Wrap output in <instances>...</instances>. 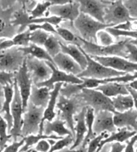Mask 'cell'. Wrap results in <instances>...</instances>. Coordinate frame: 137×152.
<instances>
[{"label":"cell","mask_w":137,"mask_h":152,"mask_svg":"<svg viewBox=\"0 0 137 152\" xmlns=\"http://www.w3.org/2000/svg\"><path fill=\"white\" fill-rule=\"evenodd\" d=\"M109 98L116 97L118 95H130L126 88V85L121 83L109 82L99 85L95 88Z\"/></svg>","instance_id":"cell-25"},{"label":"cell","mask_w":137,"mask_h":152,"mask_svg":"<svg viewBox=\"0 0 137 152\" xmlns=\"http://www.w3.org/2000/svg\"><path fill=\"white\" fill-rule=\"evenodd\" d=\"M7 124L6 121L0 114V152L3 151L4 149L6 148L7 142L12 137V135L7 134Z\"/></svg>","instance_id":"cell-35"},{"label":"cell","mask_w":137,"mask_h":152,"mask_svg":"<svg viewBox=\"0 0 137 152\" xmlns=\"http://www.w3.org/2000/svg\"><path fill=\"white\" fill-rule=\"evenodd\" d=\"M44 109L42 107H37L30 102L24 113L21 136L23 137L30 135L38 134L39 127L43 118Z\"/></svg>","instance_id":"cell-6"},{"label":"cell","mask_w":137,"mask_h":152,"mask_svg":"<svg viewBox=\"0 0 137 152\" xmlns=\"http://www.w3.org/2000/svg\"><path fill=\"white\" fill-rule=\"evenodd\" d=\"M4 99V86L0 84V101ZM1 104V103H0Z\"/></svg>","instance_id":"cell-57"},{"label":"cell","mask_w":137,"mask_h":152,"mask_svg":"<svg viewBox=\"0 0 137 152\" xmlns=\"http://www.w3.org/2000/svg\"><path fill=\"white\" fill-rule=\"evenodd\" d=\"M63 85H64V83H62L55 84L53 90L50 91V98L47 107L44 109L43 118L42 119L38 134H43V132H43L44 123L46 121H52V120L56 117V113H55L54 109L56 106L58 99V96L60 95V89L62 87Z\"/></svg>","instance_id":"cell-20"},{"label":"cell","mask_w":137,"mask_h":152,"mask_svg":"<svg viewBox=\"0 0 137 152\" xmlns=\"http://www.w3.org/2000/svg\"><path fill=\"white\" fill-rule=\"evenodd\" d=\"M80 4V12L89 15L101 23H104V17L105 8L107 5L103 1L94 0H80L78 1Z\"/></svg>","instance_id":"cell-18"},{"label":"cell","mask_w":137,"mask_h":152,"mask_svg":"<svg viewBox=\"0 0 137 152\" xmlns=\"http://www.w3.org/2000/svg\"><path fill=\"white\" fill-rule=\"evenodd\" d=\"M61 18L56 16H48L41 18L31 19L26 10H23L16 12L14 14V19L11 21L12 26H20L19 28V33L24 32L26 28L30 24H39V23H48L52 26H58L62 22Z\"/></svg>","instance_id":"cell-11"},{"label":"cell","mask_w":137,"mask_h":152,"mask_svg":"<svg viewBox=\"0 0 137 152\" xmlns=\"http://www.w3.org/2000/svg\"><path fill=\"white\" fill-rule=\"evenodd\" d=\"M136 152H137V149H136Z\"/></svg>","instance_id":"cell-61"},{"label":"cell","mask_w":137,"mask_h":152,"mask_svg":"<svg viewBox=\"0 0 137 152\" xmlns=\"http://www.w3.org/2000/svg\"><path fill=\"white\" fill-rule=\"evenodd\" d=\"M115 127L119 129L133 128L137 132V111L131 109L123 113L116 112L113 115Z\"/></svg>","instance_id":"cell-21"},{"label":"cell","mask_w":137,"mask_h":152,"mask_svg":"<svg viewBox=\"0 0 137 152\" xmlns=\"http://www.w3.org/2000/svg\"><path fill=\"white\" fill-rule=\"evenodd\" d=\"M122 1L124 6L127 9L130 16L137 21V0H127Z\"/></svg>","instance_id":"cell-44"},{"label":"cell","mask_w":137,"mask_h":152,"mask_svg":"<svg viewBox=\"0 0 137 152\" xmlns=\"http://www.w3.org/2000/svg\"><path fill=\"white\" fill-rule=\"evenodd\" d=\"M50 148L51 145L48 140H42L37 143L35 149L38 152H48Z\"/></svg>","instance_id":"cell-47"},{"label":"cell","mask_w":137,"mask_h":152,"mask_svg":"<svg viewBox=\"0 0 137 152\" xmlns=\"http://www.w3.org/2000/svg\"><path fill=\"white\" fill-rule=\"evenodd\" d=\"M74 141V140L72 136H65L64 138L59 140L57 142H55L53 145H52L48 152H56L61 150V149L70 145Z\"/></svg>","instance_id":"cell-38"},{"label":"cell","mask_w":137,"mask_h":152,"mask_svg":"<svg viewBox=\"0 0 137 152\" xmlns=\"http://www.w3.org/2000/svg\"><path fill=\"white\" fill-rule=\"evenodd\" d=\"M73 25L78 31L81 38L94 44H97L96 34L99 31L112 27L111 25L100 22L82 13H80L77 19L74 22Z\"/></svg>","instance_id":"cell-2"},{"label":"cell","mask_w":137,"mask_h":152,"mask_svg":"<svg viewBox=\"0 0 137 152\" xmlns=\"http://www.w3.org/2000/svg\"><path fill=\"white\" fill-rule=\"evenodd\" d=\"M50 34V33L39 30L31 32L30 38V43L36 44V45L40 47L44 46Z\"/></svg>","instance_id":"cell-37"},{"label":"cell","mask_w":137,"mask_h":152,"mask_svg":"<svg viewBox=\"0 0 137 152\" xmlns=\"http://www.w3.org/2000/svg\"><path fill=\"white\" fill-rule=\"evenodd\" d=\"M50 1L51 3V6H62V5L70 3L71 1H68V0H52V1Z\"/></svg>","instance_id":"cell-53"},{"label":"cell","mask_w":137,"mask_h":152,"mask_svg":"<svg viewBox=\"0 0 137 152\" xmlns=\"http://www.w3.org/2000/svg\"><path fill=\"white\" fill-rule=\"evenodd\" d=\"M31 32L27 29L24 32L19 33L9 40H0V50H4L13 47H26L30 44Z\"/></svg>","instance_id":"cell-27"},{"label":"cell","mask_w":137,"mask_h":152,"mask_svg":"<svg viewBox=\"0 0 137 152\" xmlns=\"http://www.w3.org/2000/svg\"><path fill=\"white\" fill-rule=\"evenodd\" d=\"M27 152H31V151H28Z\"/></svg>","instance_id":"cell-60"},{"label":"cell","mask_w":137,"mask_h":152,"mask_svg":"<svg viewBox=\"0 0 137 152\" xmlns=\"http://www.w3.org/2000/svg\"><path fill=\"white\" fill-rule=\"evenodd\" d=\"M52 59L57 69L68 75L77 77L82 71L80 65L77 62L68 55L62 53V52L52 58Z\"/></svg>","instance_id":"cell-19"},{"label":"cell","mask_w":137,"mask_h":152,"mask_svg":"<svg viewBox=\"0 0 137 152\" xmlns=\"http://www.w3.org/2000/svg\"><path fill=\"white\" fill-rule=\"evenodd\" d=\"M94 115L93 132L96 136L104 132H117V128L115 127L113 121L114 113L108 111H101Z\"/></svg>","instance_id":"cell-17"},{"label":"cell","mask_w":137,"mask_h":152,"mask_svg":"<svg viewBox=\"0 0 137 152\" xmlns=\"http://www.w3.org/2000/svg\"><path fill=\"white\" fill-rule=\"evenodd\" d=\"M128 85L129 87H130L131 88L134 89L137 91V80H135L133 81V82L129 83V84H128Z\"/></svg>","instance_id":"cell-55"},{"label":"cell","mask_w":137,"mask_h":152,"mask_svg":"<svg viewBox=\"0 0 137 152\" xmlns=\"http://www.w3.org/2000/svg\"><path fill=\"white\" fill-rule=\"evenodd\" d=\"M14 97L11 103V115L13 119V127L9 132V135L14 137V141H17V137L21 136V132L23 125L22 114L23 113L22 101L21 99L20 93L18 89L17 83L15 82V78L14 80Z\"/></svg>","instance_id":"cell-10"},{"label":"cell","mask_w":137,"mask_h":152,"mask_svg":"<svg viewBox=\"0 0 137 152\" xmlns=\"http://www.w3.org/2000/svg\"><path fill=\"white\" fill-rule=\"evenodd\" d=\"M111 100L116 112H125L133 109L134 107V101L130 95H118L113 97Z\"/></svg>","instance_id":"cell-31"},{"label":"cell","mask_w":137,"mask_h":152,"mask_svg":"<svg viewBox=\"0 0 137 152\" xmlns=\"http://www.w3.org/2000/svg\"><path fill=\"white\" fill-rule=\"evenodd\" d=\"M24 140V145H23L22 148L20 149L19 152H27L28 149H30L31 146H33L35 144L38 143L39 141L42 140H61L63 137L56 136L55 135H30L27 137H23Z\"/></svg>","instance_id":"cell-32"},{"label":"cell","mask_w":137,"mask_h":152,"mask_svg":"<svg viewBox=\"0 0 137 152\" xmlns=\"http://www.w3.org/2000/svg\"><path fill=\"white\" fill-rule=\"evenodd\" d=\"M110 149L109 152H122L126 147L125 145H123V144L118 142L110 143Z\"/></svg>","instance_id":"cell-50"},{"label":"cell","mask_w":137,"mask_h":152,"mask_svg":"<svg viewBox=\"0 0 137 152\" xmlns=\"http://www.w3.org/2000/svg\"><path fill=\"white\" fill-rule=\"evenodd\" d=\"M76 96L80 99L81 101H83L86 106L93 108L94 114L101 111H108L112 113H116L111 99L107 97L95 88L84 89Z\"/></svg>","instance_id":"cell-4"},{"label":"cell","mask_w":137,"mask_h":152,"mask_svg":"<svg viewBox=\"0 0 137 152\" xmlns=\"http://www.w3.org/2000/svg\"><path fill=\"white\" fill-rule=\"evenodd\" d=\"M104 23L111 25L112 27L126 22H135L132 18L127 9L124 6L122 1H111L105 8Z\"/></svg>","instance_id":"cell-8"},{"label":"cell","mask_w":137,"mask_h":152,"mask_svg":"<svg viewBox=\"0 0 137 152\" xmlns=\"http://www.w3.org/2000/svg\"><path fill=\"white\" fill-rule=\"evenodd\" d=\"M78 38L82 43L81 48L89 56L99 57L118 56L125 59L127 58L128 51L126 48V44L129 39L113 44L109 46H102L97 44L88 42L81 38L80 36H78Z\"/></svg>","instance_id":"cell-1"},{"label":"cell","mask_w":137,"mask_h":152,"mask_svg":"<svg viewBox=\"0 0 137 152\" xmlns=\"http://www.w3.org/2000/svg\"><path fill=\"white\" fill-rule=\"evenodd\" d=\"M110 149V143H108V144H106V145L102 148V149L100 151V152H109Z\"/></svg>","instance_id":"cell-56"},{"label":"cell","mask_w":137,"mask_h":152,"mask_svg":"<svg viewBox=\"0 0 137 152\" xmlns=\"http://www.w3.org/2000/svg\"><path fill=\"white\" fill-rule=\"evenodd\" d=\"M50 6L51 3L50 1H43L42 3H37L35 7L30 11V18L31 19L44 18V14H46V11L48 12V10Z\"/></svg>","instance_id":"cell-36"},{"label":"cell","mask_w":137,"mask_h":152,"mask_svg":"<svg viewBox=\"0 0 137 152\" xmlns=\"http://www.w3.org/2000/svg\"><path fill=\"white\" fill-rule=\"evenodd\" d=\"M25 62L34 85L45 82L51 77L52 69L46 61L27 56L26 57Z\"/></svg>","instance_id":"cell-9"},{"label":"cell","mask_w":137,"mask_h":152,"mask_svg":"<svg viewBox=\"0 0 137 152\" xmlns=\"http://www.w3.org/2000/svg\"><path fill=\"white\" fill-rule=\"evenodd\" d=\"M60 42L61 41H60L54 35L50 34L45 42L44 45V49L52 58H54L58 54L61 52Z\"/></svg>","instance_id":"cell-33"},{"label":"cell","mask_w":137,"mask_h":152,"mask_svg":"<svg viewBox=\"0 0 137 152\" xmlns=\"http://www.w3.org/2000/svg\"><path fill=\"white\" fill-rule=\"evenodd\" d=\"M56 30L57 34H58L65 41L68 42L70 44H74V45L78 46L81 47L82 45V43L78 38V36L75 35L74 34H73L68 29L57 26Z\"/></svg>","instance_id":"cell-34"},{"label":"cell","mask_w":137,"mask_h":152,"mask_svg":"<svg viewBox=\"0 0 137 152\" xmlns=\"http://www.w3.org/2000/svg\"><path fill=\"white\" fill-rule=\"evenodd\" d=\"M129 42L137 47V39H134V40H129Z\"/></svg>","instance_id":"cell-58"},{"label":"cell","mask_w":137,"mask_h":152,"mask_svg":"<svg viewBox=\"0 0 137 152\" xmlns=\"http://www.w3.org/2000/svg\"><path fill=\"white\" fill-rule=\"evenodd\" d=\"M56 152H85L83 150H81V149H68V148H65L64 149H61V150L58 151Z\"/></svg>","instance_id":"cell-54"},{"label":"cell","mask_w":137,"mask_h":152,"mask_svg":"<svg viewBox=\"0 0 137 152\" xmlns=\"http://www.w3.org/2000/svg\"><path fill=\"white\" fill-rule=\"evenodd\" d=\"M28 29L30 32H34L35 30H42L44 32L51 33V34H56V29L52 25L48 23H39V24H30L28 26Z\"/></svg>","instance_id":"cell-42"},{"label":"cell","mask_w":137,"mask_h":152,"mask_svg":"<svg viewBox=\"0 0 137 152\" xmlns=\"http://www.w3.org/2000/svg\"><path fill=\"white\" fill-rule=\"evenodd\" d=\"M18 48H19L21 51L23 52V54L26 56H31L36 58L37 59L44 60V61L50 62L55 66L52 58L50 56L48 52L46 51V50L42 48L40 46H38L36 45V44L30 43L26 47H18Z\"/></svg>","instance_id":"cell-29"},{"label":"cell","mask_w":137,"mask_h":152,"mask_svg":"<svg viewBox=\"0 0 137 152\" xmlns=\"http://www.w3.org/2000/svg\"><path fill=\"white\" fill-rule=\"evenodd\" d=\"M24 145V140L23 138L20 141H14L12 145L6 146L2 152H17L19 149Z\"/></svg>","instance_id":"cell-48"},{"label":"cell","mask_w":137,"mask_h":152,"mask_svg":"<svg viewBox=\"0 0 137 152\" xmlns=\"http://www.w3.org/2000/svg\"><path fill=\"white\" fill-rule=\"evenodd\" d=\"M83 83L81 84H64L60 89V95L66 98L70 99L78 95L84 89H93L98 87L99 85L106 83L104 80H97L93 78H82Z\"/></svg>","instance_id":"cell-16"},{"label":"cell","mask_w":137,"mask_h":152,"mask_svg":"<svg viewBox=\"0 0 137 152\" xmlns=\"http://www.w3.org/2000/svg\"><path fill=\"white\" fill-rule=\"evenodd\" d=\"M60 48L62 53L66 54L76 61L80 65L82 70L86 68L87 60L86 56H84L83 52L80 50L79 46L74 45V44H65L60 42Z\"/></svg>","instance_id":"cell-28"},{"label":"cell","mask_w":137,"mask_h":152,"mask_svg":"<svg viewBox=\"0 0 137 152\" xmlns=\"http://www.w3.org/2000/svg\"><path fill=\"white\" fill-rule=\"evenodd\" d=\"M48 14L51 16L61 18L62 20L70 21L71 24L80 15V4L78 1H71L62 6H51L48 10Z\"/></svg>","instance_id":"cell-14"},{"label":"cell","mask_w":137,"mask_h":152,"mask_svg":"<svg viewBox=\"0 0 137 152\" xmlns=\"http://www.w3.org/2000/svg\"><path fill=\"white\" fill-rule=\"evenodd\" d=\"M66 123L58 117L54 121H47L44 123L43 133L46 135H51L52 133H56L59 137L70 135L74 137L71 131L65 127Z\"/></svg>","instance_id":"cell-26"},{"label":"cell","mask_w":137,"mask_h":152,"mask_svg":"<svg viewBox=\"0 0 137 152\" xmlns=\"http://www.w3.org/2000/svg\"><path fill=\"white\" fill-rule=\"evenodd\" d=\"M108 136H109V135L106 132L102 133L101 134L96 136L88 143V148H87L86 152H96L98 148L101 141L106 138Z\"/></svg>","instance_id":"cell-41"},{"label":"cell","mask_w":137,"mask_h":152,"mask_svg":"<svg viewBox=\"0 0 137 152\" xmlns=\"http://www.w3.org/2000/svg\"><path fill=\"white\" fill-rule=\"evenodd\" d=\"M129 40L126 44V48L128 51V56L126 60L133 63L137 64V47L129 42Z\"/></svg>","instance_id":"cell-45"},{"label":"cell","mask_w":137,"mask_h":152,"mask_svg":"<svg viewBox=\"0 0 137 152\" xmlns=\"http://www.w3.org/2000/svg\"><path fill=\"white\" fill-rule=\"evenodd\" d=\"M86 107V111L85 115V121L87 127V133L80 148L81 150H83L85 152L86 151V145H88L90 141L96 137V135L94 134L93 132V124L94 121V116H95V115H94V111L91 107L87 106Z\"/></svg>","instance_id":"cell-30"},{"label":"cell","mask_w":137,"mask_h":152,"mask_svg":"<svg viewBox=\"0 0 137 152\" xmlns=\"http://www.w3.org/2000/svg\"><path fill=\"white\" fill-rule=\"evenodd\" d=\"M81 100L76 96L70 99L66 98L60 95L56 104L57 109L59 110V118L64 121L69 129L75 137L74 131V115L78 111Z\"/></svg>","instance_id":"cell-5"},{"label":"cell","mask_w":137,"mask_h":152,"mask_svg":"<svg viewBox=\"0 0 137 152\" xmlns=\"http://www.w3.org/2000/svg\"><path fill=\"white\" fill-rule=\"evenodd\" d=\"M46 62L52 69V73L51 77L50 78L49 80L45 81V82L35 85L38 87L44 86V87H47L52 91L53 90L54 85L56 83H62L64 84H81L83 83V80L81 79V78L76 77V76L68 75L66 73L58 69L56 66H55L51 62L47 61Z\"/></svg>","instance_id":"cell-15"},{"label":"cell","mask_w":137,"mask_h":152,"mask_svg":"<svg viewBox=\"0 0 137 152\" xmlns=\"http://www.w3.org/2000/svg\"><path fill=\"white\" fill-rule=\"evenodd\" d=\"M79 48L86 58L87 66L86 69L77 76V77L80 78H88L97 80H105L111 78L122 77L126 75L125 72L117 71L110 68L103 66L87 54L80 46H79Z\"/></svg>","instance_id":"cell-3"},{"label":"cell","mask_w":137,"mask_h":152,"mask_svg":"<svg viewBox=\"0 0 137 152\" xmlns=\"http://www.w3.org/2000/svg\"><path fill=\"white\" fill-rule=\"evenodd\" d=\"M14 84V83H13ZM12 84H7V85L4 86V101L2 105L1 109L0 111L1 113H5L4 119L6 121L7 124V132H9L10 130L13 127V119L11 115V103L12 102L13 97H14V85Z\"/></svg>","instance_id":"cell-24"},{"label":"cell","mask_w":137,"mask_h":152,"mask_svg":"<svg viewBox=\"0 0 137 152\" xmlns=\"http://www.w3.org/2000/svg\"><path fill=\"white\" fill-rule=\"evenodd\" d=\"M134 22V24L137 25V21H135V22Z\"/></svg>","instance_id":"cell-59"},{"label":"cell","mask_w":137,"mask_h":152,"mask_svg":"<svg viewBox=\"0 0 137 152\" xmlns=\"http://www.w3.org/2000/svg\"><path fill=\"white\" fill-rule=\"evenodd\" d=\"M97 44L102 46H109L114 44L112 36L106 31L101 30L96 34Z\"/></svg>","instance_id":"cell-39"},{"label":"cell","mask_w":137,"mask_h":152,"mask_svg":"<svg viewBox=\"0 0 137 152\" xmlns=\"http://www.w3.org/2000/svg\"><path fill=\"white\" fill-rule=\"evenodd\" d=\"M50 91L47 87H38L33 84L28 102L37 107L46 109L50 98Z\"/></svg>","instance_id":"cell-23"},{"label":"cell","mask_w":137,"mask_h":152,"mask_svg":"<svg viewBox=\"0 0 137 152\" xmlns=\"http://www.w3.org/2000/svg\"><path fill=\"white\" fill-rule=\"evenodd\" d=\"M136 78H137V71L134 72L133 75L126 74L125 75L122 76V77H114V78H109V79H105L104 81L106 83L117 82V83H121L125 84V83L133 82V81L135 80Z\"/></svg>","instance_id":"cell-43"},{"label":"cell","mask_w":137,"mask_h":152,"mask_svg":"<svg viewBox=\"0 0 137 152\" xmlns=\"http://www.w3.org/2000/svg\"><path fill=\"white\" fill-rule=\"evenodd\" d=\"M14 27L12 25L11 22L9 23L7 20L4 17L0 16V36H6V35H9V30Z\"/></svg>","instance_id":"cell-46"},{"label":"cell","mask_w":137,"mask_h":152,"mask_svg":"<svg viewBox=\"0 0 137 152\" xmlns=\"http://www.w3.org/2000/svg\"><path fill=\"white\" fill-rule=\"evenodd\" d=\"M15 80L17 83L18 89H19L22 101L23 111L24 113L27 109L31 86L33 85L32 80L31 79L27 67H26L25 61L19 70L15 73Z\"/></svg>","instance_id":"cell-12"},{"label":"cell","mask_w":137,"mask_h":152,"mask_svg":"<svg viewBox=\"0 0 137 152\" xmlns=\"http://www.w3.org/2000/svg\"><path fill=\"white\" fill-rule=\"evenodd\" d=\"M86 111V107H82L81 111L78 114H76L74 117L76 125L74 126L75 139L73 145L70 147V149H75L80 146L82 143L87 133V127L85 121V115Z\"/></svg>","instance_id":"cell-22"},{"label":"cell","mask_w":137,"mask_h":152,"mask_svg":"<svg viewBox=\"0 0 137 152\" xmlns=\"http://www.w3.org/2000/svg\"><path fill=\"white\" fill-rule=\"evenodd\" d=\"M26 57L18 47L0 50V72H17L23 65Z\"/></svg>","instance_id":"cell-7"},{"label":"cell","mask_w":137,"mask_h":152,"mask_svg":"<svg viewBox=\"0 0 137 152\" xmlns=\"http://www.w3.org/2000/svg\"><path fill=\"white\" fill-rule=\"evenodd\" d=\"M126 88H127L129 94H130L133 99L134 106H135L136 110L137 111V91L134 90L133 88H131L130 87H129L128 85H126Z\"/></svg>","instance_id":"cell-52"},{"label":"cell","mask_w":137,"mask_h":152,"mask_svg":"<svg viewBox=\"0 0 137 152\" xmlns=\"http://www.w3.org/2000/svg\"><path fill=\"white\" fill-rule=\"evenodd\" d=\"M91 57L104 66L110 68V69L117 70V71L125 72L126 74L134 73L137 71V64L129 62L128 60L118 56Z\"/></svg>","instance_id":"cell-13"},{"label":"cell","mask_w":137,"mask_h":152,"mask_svg":"<svg viewBox=\"0 0 137 152\" xmlns=\"http://www.w3.org/2000/svg\"><path fill=\"white\" fill-rule=\"evenodd\" d=\"M137 141V133L131 137V140L127 141V145L125 147V152H135L134 149V145Z\"/></svg>","instance_id":"cell-49"},{"label":"cell","mask_w":137,"mask_h":152,"mask_svg":"<svg viewBox=\"0 0 137 152\" xmlns=\"http://www.w3.org/2000/svg\"><path fill=\"white\" fill-rule=\"evenodd\" d=\"M117 30H125V31H133L134 30L133 28V25H132L131 22H126L125 23H120L119 25H117L113 27Z\"/></svg>","instance_id":"cell-51"},{"label":"cell","mask_w":137,"mask_h":152,"mask_svg":"<svg viewBox=\"0 0 137 152\" xmlns=\"http://www.w3.org/2000/svg\"><path fill=\"white\" fill-rule=\"evenodd\" d=\"M105 31H106L110 35L114 36L115 38H118L120 36H125V37H130L137 39V30L125 31L117 30V29L113 27H110L105 29Z\"/></svg>","instance_id":"cell-40"}]
</instances>
